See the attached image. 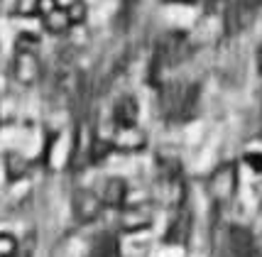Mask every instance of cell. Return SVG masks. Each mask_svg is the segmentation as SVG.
<instances>
[{
  "instance_id": "cell-14",
  "label": "cell",
  "mask_w": 262,
  "mask_h": 257,
  "mask_svg": "<svg viewBox=\"0 0 262 257\" xmlns=\"http://www.w3.org/2000/svg\"><path fill=\"white\" fill-rule=\"evenodd\" d=\"M3 167H5V179L8 181H23L27 177V172H30V162H27V157L23 152H17V149H8L5 155H3Z\"/></svg>"
},
{
  "instance_id": "cell-18",
  "label": "cell",
  "mask_w": 262,
  "mask_h": 257,
  "mask_svg": "<svg viewBox=\"0 0 262 257\" xmlns=\"http://www.w3.org/2000/svg\"><path fill=\"white\" fill-rule=\"evenodd\" d=\"M17 238L10 233H0V257H15L17 255Z\"/></svg>"
},
{
  "instance_id": "cell-8",
  "label": "cell",
  "mask_w": 262,
  "mask_h": 257,
  "mask_svg": "<svg viewBox=\"0 0 262 257\" xmlns=\"http://www.w3.org/2000/svg\"><path fill=\"white\" fill-rule=\"evenodd\" d=\"M93 127L89 123H79L76 133H74V140H71V149H69V164L74 169H83L89 164V152H91L93 145Z\"/></svg>"
},
{
  "instance_id": "cell-22",
  "label": "cell",
  "mask_w": 262,
  "mask_h": 257,
  "mask_svg": "<svg viewBox=\"0 0 262 257\" xmlns=\"http://www.w3.org/2000/svg\"><path fill=\"white\" fill-rule=\"evenodd\" d=\"M257 69H260V74H262V45L257 49Z\"/></svg>"
},
{
  "instance_id": "cell-5",
  "label": "cell",
  "mask_w": 262,
  "mask_h": 257,
  "mask_svg": "<svg viewBox=\"0 0 262 257\" xmlns=\"http://www.w3.org/2000/svg\"><path fill=\"white\" fill-rule=\"evenodd\" d=\"M191 230H194V216H191V208L184 201L179 206H174L169 225L164 230V243L167 245H189Z\"/></svg>"
},
{
  "instance_id": "cell-16",
  "label": "cell",
  "mask_w": 262,
  "mask_h": 257,
  "mask_svg": "<svg viewBox=\"0 0 262 257\" xmlns=\"http://www.w3.org/2000/svg\"><path fill=\"white\" fill-rule=\"evenodd\" d=\"M91 257H120V245H118L115 235H111V233L101 235L96 247H93Z\"/></svg>"
},
{
  "instance_id": "cell-4",
  "label": "cell",
  "mask_w": 262,
  "mask_h": 257,
  "mask_svg": "<svg viewBox=\"0 0 262 257\" xmlns=\"http://www.w3.org/2000/svg\"><path fill=\"white\" fill-rule=\"evenodd\" d=\"M206 189H208V196L216 203H230L235 191H238V167L233 162H226V164L216 167L208 177Z\"/></svg>"
},
{
  "instance_id": "cell-20",
  "label": "cell",
  "mask_w": 262,
  "mask_h": 257,
  "mask_svg": "<svg viewBox=\"0 0 262 257\" xmlns=\"http://www.w3.org/2000/svg\"><path fill=\"white\" fill-rule=\"evenodd\" d=\"M243 162H245L255 174H262V152H245Z\"/></svg>"
},
{
  "instance_id": "cell-12",
  "label": "cell",
  "mask_w": 262,
  "mask_h": 257,
  "mask_svg": "<svg viewBox=\"0 0 262 257\" xmlns=\"http://www.w3.org/2000/svg\"><path fill=\"white\" fill-rule=\"evenodd\" d=\"M127 194H130V186L123 177H108L103 181L101 201L103 206H111V208H123L127 203Z\"/></svg>"
},
{
  "instance_id": "cell-11",
  "label": "cell",
  "mask_w": 262,
  "mask_h": 257,
  "mask_svg": "<svg viewBox=\"0 0 262 257\" xmlns=\"http://www.w3.org/2000/svg\"><path fill=\"white\" fill-rule=\"evenodd\" d=\"M137 118H140V105L133 96H120L113 105V113H111V127H127V125H137Z\"/></svg>"
},
{
  "instance_id": "cell-3",
  "label": "cell",
  "mask_w": 262,
  "mask_h": 257,
  "mask_svg": "<svg viewBox=\"0 0 262 257\" xmlns=\"http://www.w3.org/2000/svg\"><path fill=\"white\" fill-rule=\"evenodd\" d=\"M157 196L167 208H174L186 201V184H184V172L177 159H160L157 167Z\"/></svg>"
},
{
  "instance_id": "cell-17",
  "label": "cell",
  "mask_w": 262,
  "mask_h": 257,
  "mask_svg": "<svg viewBox=\"0 0 262 257\" xmlns=\"http://www.w3.org/2000/svg\"><path fill=\"white\" fill-rule=\"evenodd\" d=\"M67 15H69V20H71V25H81L86 20V15H89V5L83 0H74V3L67 5Z\"/></svg>"
},
{
  "instance_id": "cell-9",
  "label": "cell",
  "mask_w": 262,
  "mask_h": 257,
  "mask_svg": "<svg viewBox=\"0 0 262 257\" xmlns=\"http://www.w3.org/2000/svg\"><path fill=\"white\" fill-rule=\"evenodd\" d=\"M228 245H230L233 257H262L255 235H252V230L245 228V225H230L228 228Z\"/></svg>"
},
{
  "instance_id": "cell-21",
  "label": "cell",
  "mask_w": 262,
  "mask_h": 257,
  "mask_svg": "<svg viewBox=\"0 0 262 257\" xmlns=\"http://www.w3.org/2000/svg\"><path fill=\"white\" fill-rule=\"evenodd\" d=\"M59 5V0H34V15H47L49 10H54Z\"/></svg>"
},
{
  "instance_id": "cell-10",
  "label": "cell",
  "mask_w": 262,
  "mask_h": 257,
  "mask_svg": "<svg viewBox=\"0 0 262 257\" xmlns=\"http://www.w3.org/2000/svg\"><path fill=\"white\" fill-rule=\"evenodd\" d=\"M113 149H123V152H140L147 145V135L142 133L137 125H127V127H111V133L105 135Z\"/></svg>"
},
{
  "instance_id": "cell-7",
  "label": "cell",
  "mask_w": 262,
  "mask_h": 257,
  "mask_svg": "<svg viewBox=\"0 0 262 257\" xmlns=\"http://www.w3.org/2000/svg\"><path fill=\"white\" fill-rule=\"evenodd\" d=\"M12 76L23 86L37 83L39 76H42V64H39L37 52H23V49H17L15 59H12Z\"/></svg>"
},
{
  "instance_id": "cell-15",
  "label": "cell",
  "mask_w": 262,
  "mask_h": 257,
  "mask_svg": "<svg viewBox=\"0 0 262 257\" xmlns=\"http://www.w3.org/2000/svg\"><path fill=\"white\" fill-rule=\"evenodd\" d=\"M42 25H45L47 32H52V34H61V32H67L69 27H74L67 15V8H59V5L54 10H49L47 15H42Z\"/></svg>"
},
{
  "instance_id": "cell-1",
  "label": "cell",
  "mask_w": 262,
  "mask_h": 257,
  "mask_svg": "<svg viewBox=\"0 0 262 257\" xmlns=\"http://www.w3.org/2000/svg\"><path fill=\"white\" fill-rule=\"evenodd\" d=\"M199 105V86L196 83H167L160 91L162 118L169 123H184L194 118Z\"/></svg>"
},
{
  "instance_id": "cell-6",
  "label": "cell",
  "mask_w": 262,
  "mask_h": 257,
  "mask_svg": "<svg viewBox=\"0 0 262 257\" xmlns=\"http://www.w3.org/2000/svg\"><path fill=\"white\" fill-rule=\"evenodd\" d=\"M71 211H74V218L79 223H93V221L101 218L103 201L96 191L79 189V191H74V196H71Z\"/></svg>"
},
{
  "instance_id": "cell-13",
  "label": "cell",
  "mask_w": 262,
  "mask_h": 257,
  "mask_svg": "<svg viewBox=\"0 0 262 257\" xmlns=\"http://www.w3.org/2000/svg\"><path fill=\"white\" fill-rule=\"evenodd\" d=\"M125 211H123V218H120V225H123V230L125 233H137V230H145L152 225V211H149V206L145 203H137V206H123Z\"/></svg>"
},
{
  "instance_id": "cell-2",
  "label": "cell",
  "mask_w": 262,
  "mask_h": 257,
  "mask_svg": "<svg viewBox=\"0 0 262 257\" xmlns=\"http://www.w3.org/2000/svg\"><path fill=\"white\" fill-rule=\"evenodd\" d=\"M186 56H189V37L184 32L164 34L160 39V45H157V49H155V56H152V67H149L152 81H157V76L164 74L167 69L182 64Z\"/></svg>"
},
{
  "instance_id": "cell-19",
  "label": "cell",
  "mask_w": 262,
  "mask_h": 257,
  "mask_svg": "<svg viewBox=\"0 0 262 257\" xmlns=\"http://www.w3.org/2000/svg\"><path fill=\"white\" fill-rule=\"evenodd\" d=\"M37 47H39V39H37L34 34H30V32H23L20 37H17L15 49H23V52H37Z\"/></svg>"
}]
</instances>
